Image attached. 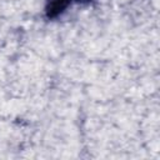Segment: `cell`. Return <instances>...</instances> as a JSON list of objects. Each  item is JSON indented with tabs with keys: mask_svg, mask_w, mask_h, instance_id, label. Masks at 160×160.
I'll return each instance as SVG.
<instances>
[{
	"mask_svg": "<svg viewBox=\"0 0 160 160\" xmlns=\"http://www.w3.org/2000/svg\"><path fill=\"white\" fill-rule=\"evenodd\" d=\"M71 0H46L45 15L48 19H55L60 16L70 5Z\"/></svg>",
	"mask_w": 160,
	"mask_h": 160,
	"instance_id": "1",
	"label": "cell"
},
{
	"mask_svg": "<svg viewBox=\"0 0 160 160\" xmlns=\"http://www.w3.org/2000/svg\"><path fill=\"white\" fill-rule=\"evenodd\" d=\"M76 1H86V0H76Z\"/></svg>",
	"mask_w": 160,
	"mask_h": 160,
	"instance_id": "2",
	"label": "cell"
}]
</instances>
